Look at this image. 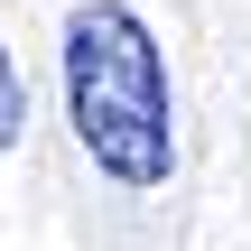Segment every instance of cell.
I'll return each mask as SVG.
<instances>
[{
	"mask_svg": "<svg viewBox=\"0 0 251 251\" xmlns=\"http://www.w3.org/2000/svg\"><path fill=\"white\" fill-rule=\"evenodd\" d=\"M65 121L112 186H168L177 177L168 56L130 0H75L65 9Z\"/></svg>",
	"mask_w": 251,
	"mask_h": 251,
	"instance_id": "1",
	"label": "cell"
},
{
	"mask_svg": "<svg viewBox=\"0 0 251 251\" xmlns=\"http://www.w3.org/2000/svg\"><path fill=\"white\" fill-rule=\"evenodd\" d=\"M19 130H28V84H19L9 47H0V149H19Z\"/></svg>",
	"mask_w": 251,
	"mask_h": 251,
	"instance_id": "2",
	"label": "cell"
}]
</instances>
